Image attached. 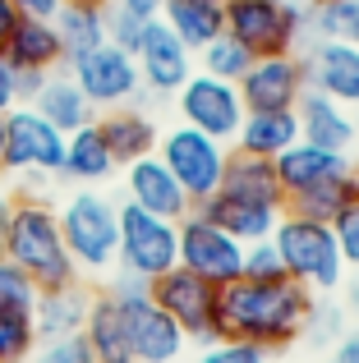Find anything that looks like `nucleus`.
Wrapping results in <instances>:
<instances>
[{"mask_svg": "<svg viewBox=\"0 0 359 363\" xmlns=\"http://www.w3.org/2000/svg\"><path fill=\"white\" fill-rule=\"evenodd\" d=\"M235 143H240L235 152L277 161L290 143H299V116H295V106H286V111H244L240 129H235Z\"/></svg>", "mask_w": 359, "mask_h": 363, "instance_id": "obj_24", "label": "nucleus"}, {"mask_svg": "<svg viewBox=\"0 0 359 363\" xmlns=\"http://www.w3.org/2000/svg\"><path fill=\"white\" fill-rule=\"evenodd\" d=\"M37 350L33 313L23 308H0V363H18Z\"/></svg>", "mask_w": 359, "mask_h": 363, "instance_id": "obj_32", "label": "nucleus"}, {"mask_svg": "<svg viewBox=\"0 0 359 363\" xmlns=\"http://www.w3.org/2000/svg\"><path fill=\"white\" fill-rule=\"evenodd\" d=\"M355 133H359V116H355Z\"/></svg>", "mask_w": 359, "mask_h": 363, "instance_id": "obj_53", "label": "nucleus"}, {"mask_svg": "<svg viewBox=\"0 0 359 363\" xmlns=\"http://www.w3.org/2000/svg\"><path fill=\"white\" fill-rule=\"evenodd\" d=\"M157 157H162V166L180 179V189L189 194V203H203L207 194L221 189L226 157H231V152H226L221 138H207V133L180 124V129L157 138Z\"/></svg>", "mask_w": 359, "mask_h": 363, "instance_id": "obj_8", "label": "nucleus"}, {"mask_svg": "<svg viewBox=\"0 0 359 363\" xmlns=\"http://www.w3.org/2000/svg\"><path fill=\"white\" fill-rule=\"evenodd\" d=\"M18 363H28V359H18Z\"/></svg>", "mask_w": 359, "mask_h": 363, "instance_id": "obj_55", "label": "nucleus"}, {"mask_svg": "<svg viewBox=\"0 0 359 363\" xmlns=\"http://www.w3.org/2000/svg\"><path fill=\"white\" fill-rule=\"evenodd\" d=\"M309 308H314V290L299 281H240L221 285L216 294V327L221 340H249L258 350H286L304 336Z\"/></svg>", "mask_w": 359, "mask_h": 363, "instance_id": "obj_1", "label": "nucleus"}, {"mask_svg": "<svg viewBox=\"0 0 359 363\" xmlns=\"http://www.w3.org/2000/svg\"><path fill=\"white\" fill-rule=\"evenodd\" d=\"M55 33H60V46H65V60L92 51V46L106 42V9H92V5H60L51 14Z\"/></svg>", "mask_w": 359, "mask_h": 363, "instance_id": "obj_31", "label": "nucleus"}, {"mask_svg": "<svg viewBox=\"0 0 359 363\" xmlns=\"http://www.w3.org/2000/svg\"><path fill=\"white\" fill-rule=\"evenodd\" d=\"M295 116H299V138L314 143V147H327V152H346L350 157V143L359 138L355 133V116L332 101L327 92L318 88H304L295 101Z\"/></svg>", "mask_w": 359, "mask_h": 363, "instance_id": "obj_19", "label": "nucleus"}, {"mask_svg": "<svg viewBox=\"0 0 359 363\" xmlns=\"http://www.w3.org/2000/svg\"><path fill=\"white\" fill-rule=\"evenodd\" d=\"M0 253H5L9 262L23 267V272L37 281V290H55V285L79 281V267H74L70 248H65L55 207L46 203L42 194H18L14 203H9Z\"/></svg>", "mask_w": 359, "mask_h": 363, "instance_id": "obj_2", "label": "nucleus"}, {"mask_svg": "<svg viewBox=\"0 0 359 363\" xmlns=\"http://www.w3.org/2000/svg\"><path fill=\"white\" fill-rule=\"evenodd\" d=\"M14 106H18V92H14V65L0 55V120H5Z\"/></svg>", "mask_w": 359, "mask_h": 363, "instance_id": "obj_43", "label": "nucleus"}, {"mask_svg": "<svg viewBox=\"0 0 359 363\" xmlns=\"http://www.w3.org/2000/svg\"><path fill=\"white\" fill-rule=\"evenodd\" d=\"M42 83H46V74L42 69H14V92H18V106H28V101L42 92Z\"/></svg>", "mask_w": 359, "mask_h": 363, "instance_id": "obj_42", "label": "nucleus"}, {"mask_svg": "<svg viewBox=\"0 0 359 363\" xmlns=\"http://www.w3.org/2000/svg\"><path fill=\"white\" fill-rule=\"evenodd\" d=\"M65 248H70L79 272H111L116 267V244H120V207L106 194H97L92 184H83L79 194H70L55 207Z\"/></svg>", "mask_w": 359, "mask_h": 363, "instance_id": "obj_3", "label": "nucleus"}, {"mask_svg": "<svg viewBox=\"0 0 359 363\" xmlns=\"http://www.w3.org/2000/svg\"><path fill=\"white\" fill-rule=\"evenodd\" d=\"M92 308V290L83 281L55 285V290H42L33 303V327L37 340H60V336H79L83 322H88Z\"/></svg>", "mask_w": 359, "mask_h": 363, "instance_id": "obj_21", "label": "nucleus"}, {"mask_svg": "<svg viewBox=\"0 0 359 363\" xmlns=\"http://www.w3.org/2000/svg\"><path fill=\"white\" fill-rule=\"evenodd\" d=\"M116 157H111L106 138H101L97 120H88L83 129L65 133V161H60V179H74V184H101V179L116 175Z\"/></svg>", "mask_w": 359, "mask_h": 363, "instance_id": "obj_25", "label": "nucleus"}, {"mask_svg": "<svg viewBox=\"0 0 359 363\" xmlns=\"http://www.w3.org/2000/svg\"><path fill=\"white\" fill-rule=\"evenodd\" d=\"M37 281L23 272L18 262H9L5 253H0V308H23V313H33V303H37Z\"/></svg>", "mask_w": 359, "mask_h": 363, "instance_id": "obj_34", "label": "nucleus"}, {"mask_svg": "<svg viewBox=\"0 0 359 363\" xmlns=\"http://www.w3.org/2000/svg\"><path fill=\"white\" fill-rule=\"evenodd\" d=\"M9 203H14V198L0 189V235H5V221H9Z\"/></svg>", "mask_w": 359, "mask_h": 363, "instance_id": "obj_48", "label": "nucleus"}, {"mask_svg": "<svg viewBox=\"0 0 359 363\" xmlns=\"http://www.w3.org/2000/svg\"><path fill=\"white\" fill-rule=\"evenodd\" d=\"M111 5L129 9V14H138V18H162V5H166V0H111Z\"/></svg>", "mask_w": 359, "mask_h": 363, "instance_id": "obj_45", "label": "nucleus"}, {"mask_svg": "<svg viewBox=\"0 0 359 363\" xmlns=\"http://www.w3.org/2000/svg\"><path fill=\"white\" fill-rule=\"evenodd\" d=\"M79 336H83V345L92 350V363H138L134 350H129L125 318H120V308H116L111 294H92L88 322H83Z\"/></svg>", "mask_w": 359, "mask_h": 363, "instance_id": "obj_27", "label": "nucleus"}, {"mask_svg": "<svg viewBox=\"0 0 359 363\" xmlns=\"http://www.w3.org/2000/svg\"><path fill=\"white\" fill-rule=\"evenodd\" d=\"M175 230H180V267H189L194 276L212 285H231L244 276V244L231 240L221 225L203 221L194 207H189V216L175 221Z\"/></svg>", "mask_w": 359, "mask_h": 363, "instance_id": "obj_11", "label": "nucleus"}, {"mask_svg": "<svg viewBox=\"0 0 359 363\" xmlns=\"http://www.w3.org/2000/svg\"><path fill=\"white\" fill-rule=\"evenodd\" d=\"M244 276L249 281H286V262H281L277 244L272 240L244 244Z\"/></svg>", "mask_w": 359, "mask_h": 363, "instance_id": "obj_36", "label": "nucleus"}, {"mask_svg": "<svg viewBox=\"0 0 359 363\" xmlns=\"http://www.w3.org/2000/svg\"><path fill=\"white\" fill-rule=\"evenodd\" d=\"M332 359H336V363H359V327H355V331H341Z\"/></svg>", "mask_w": 359, "mask_h": 363, "instance_id": "obj_44", "label": "nucleus"}, {"mask_svg": "<svg viewBox=\"0 0 359 363\" xmlns=\"http://www.w3.org/2000/svg\"><path fill=\"white\" fill-rule=\"evenodd\" d=\"M120 318H125L129 331V350H134L138 363H175L184 354L189 336L180 331V322H171L162 308L153 303V294H129V299H116Z\"/></svg>", "mask_w": 359, "mask_h": 363, "instance_id": "obj_13", "label": "nucleus"}, {"mask_svg": "<svg viewBox=\"0 0 359 363\" xmlns=\"http://www.w3.org/2000/svg\"><path fill=\"white\" fill-rule=\"evenodd\" d=\"M175 262H180V230H175V221L153 216V212H143V207H134V203L120 207L116 267H125V272L153 281V276L171 272Z\"/></svg>", "mask_w": 359, "mask_h": 363, "instance_id": "obj_9", "label": "nucleus"}, {"mask_svg": "<svg viewBox=\"0 0 359 363\" xmlns=\"http://www.w3.org/2000/svg\"><path fill=\"white\" fill-rule=\"evenodd\" d=\"M332 230H336V244H341V257L350 267H359V203H350L341 216H336Z\"/></svg>", "mask_w": 359, "mask_h": 363, "instance_id": "obj_40", "label": "nucleus"}, {"mask_svg": "<svg viewBox=\"0 0 359 363\" xmlns=\"http://www.w3.org/2000/svg\"><path fill=\"white\" fill-rule=\"evenodd\" d=\"M138 60V79H143V92H157V97H171V92L184 88V79L194 74V51L166 28V18H148L143 42L134 51Z\"/></svg>", "mask_w": 359, "mask_h": 363, "instance_id": "obj_14", "label": "nucleus"}, {"mask_svg": "<svg viewBox=\"0 0 359 363\" xmlns=\"http://www.w3.org/2000/svg\"><path fill=\"white\" fill-rule=\"evenodd\" d=\"M341 331H346V313L336 308V303H327V299H314L309 322H304V336L314 340V345H336Z\"/></svg>", "mask_w": 359, "mask_h": 363, "instance_id": "obj_35", "label": "nucleus"}, {"mask_svg": "<svg viewBox=\"0 0 359 363\" xmlns=\"http://www.w3.org/2000/svg\"><path fill=\"white\" fill-rule=\"evenodd\" d=\"M0 55H5L14 69H65V46H60V33H55L51 18H33V14H18L14 33H9V42L0 46Z\"/></svg>", "mask_w": 359, "mask_h": 363, "instance_id": "obj_22", "label": "nucleus"}, {"mask_svg": "<svg viewBox=\"0 0 359 363\" xmlns=\"http://www.w3.org/2000/svg\"><path fill=\"white\" fill-rule=\"evenodd\" d=\"M101 294H111V299H129V294H148V281L143 276H134V272H125V267H120L116 276H111L106 281V290Z\"/></svg>", "mask_w": 359, "mask_h": 363, "instance_id": "obj_41", "label": "nucleus"}, {"mask_svg": "<svg viewBox=\"0 0 359 363\" xmlns=\"http://www.w3.org/2000/svg\"><path fill=\"white\" fill-rule=\"evenodd\" d=\"M14 23H18V9H14V0H0V46L9 42V33H14Z\"/></svg>", "mask_w": 359, "mask_h": 363, "instance_id": "obj_47", "label": "nucleus"}, {"mask_svg": "<svg viewBox=\"0 0 359 363\" xmlns=\"http://www.w3.org/2000/svg\"><path fill=\"white\" fill-rule=\"evenodd\" d=\"M323 363H336V359H323Z\"/></svg>", "mask_w": 359, "mask_h": 363, "instance_id": "obj_54", "label": "nucleus"}, {"mask_svg": "<svg viewBox=\"0 0 359 363\" xmlns=\"http://www.w3.org/2000/svg\"><path fill=\"white\" fill-rule=\"evenodd\" d=\"M97 129H101V138H106L116 166H129V161H138V157H153L157 138H162L153 116H148L143 106H111V111H101Z\"/></svg>", "mask_w": 359, "mask_h": 363, "instance_id": "obj_23", "label": "nucleus"}, {"mask_svg": "<svg viewBox=\"0 0 359 363\" xmlns=\"http://www.w3.org/2000/svg\"><path fill=\"white\" fill-rule=\"evenodd\" d=\"M180 116H184L189 129L226 143V138H235V129L244 120L240 88L226 79H212V74H189L184 88H180Z\"/></svg>", "mask_w": 359, "mask_h": 363, "instance_id": "obj_12", "label": "nucleus"}, {"mask_svg": "<svg viewBox=\"0 0 359 363\" xmlns=\"http://www.w3.org/2000/svg\"><path fill=\"white\" fill-rule=\"evenodd\" d=\"M162 18H166V28H171V33L194 55L203 51L207 42H216V37L226 33V9H221V0H166V5H162Z\"/></svg>", "mask_w": 359, "mask_h": 363, "instance_id": "obj_29", "label": "nucleus"}, {"mask_svg": "<svg viewBox=\"0 0 359 363\" xmlns=\"http://www.w3.org/2000/svg\"><path fill=\"white\" fill-rule=\"evenodd\" d=\"M194 212L203 216V221L221 225V230L231 235V240H240V244L272 240V230H277V221H281V207L249 203V198H235V194H226V189H216V194H207L203 203H194Z\"/></svg>", "mask_w": 359, "mask_h": 363, "instance_id": "obj_18", "label": "nucleus"}, {"mask_svg": "<svg viewBox=\"0 0 359 363\" xmlns=\"http://www.w3.org/2000/svg\"><path fill=\"white\" fill-rule=\"evenodd\" d=\"M65 161V133L51 120H42L33 106H14L5 116V152L0 175L23 179V194H42L46 179H60Z\"/></svg>", "mask_w": 359, "mask_h": 363, "instance_id": "obj_5", "label": "nucleus"}, {"mask_svg": "<svg viewBox=\"0 0 359 363\" xmlns=\"http://www.w3.org/2000/svg\"><path fill=\"white\" fill-rule=\"evenodd\" d=\"M299 65H304V88L327 92L341 106L346 101L359 106V46L336 42V37L332 42H309Z\"/></svg>", "mask_w": 359, "mask_h": 363, "instance_id": "obj_16", "label": "nucleus"}, {"mask_svg": "<svg viewBox=\"0 0 359 363\" xmlns=\"http://www.w3.org/2000/svg\"><path fill=\"white\" fill-rule=\"evenodd\" d=\"M240 101L244 111H286L304 92V65L299 55H258L249 69L240 74Z\"/></svg>", "mask_w": 359, "mask_h": 363, "instance_id": "obj_15", "label": "nucleus"}, {"mask_svg": "<svg viewBox=\"0 0 359 363\" xmlns=\"http://www.w3.org/2000/svg\"><path fill=\"white\" fill-rule=\"evenodd\" d=\"M28 106H33L42 120H51L60 133H74V129H83L88 120H97V106H92V101L83 97L79 83H74L65 69H51V74H46L42 92H37V97L28 101Z\"/></svg>", "mask_w": 359, "mask_h": 363, "instance_id": "obj_26", "label": "nucleus"}, {"mask_svg": "<svg viewBox=\"0 0 359 363\" xmlns=\"http://www.w3.org/2000/svg\"><path fill=\"white\" fill-rule=\"evenodd\" d=\"M0 152H5V120H0Z\"/></svg>", "mask_w": 359, "mask_h": 363, "instance_id": "obj_51", "label": "nucleus"}, {"mask_svg": "<svg viewBox=\"0 0 359 363\" xmlns=\"http://www.w3.org/2000/svg\"><path fill=\"white\" fill-rule=\"evenodd\" d=\"M60 5H92V9H106L111 0H60Z\"/></svg>", "mask_w": 359, "mask_h": 363, "instance_id": "obj_49", "label": "nucleus"}, {"mask_svg": "<svg viewBox=\"0 0 359 363\" xmlns=\"http://www.w3.org/2000/svg\"><path fill=\"white\" fill-rule=\"evenodd\" d=\"M272 244H277L281 262H286V276H290V281H299L304 290L327 294V290L341 285L346 257H341V244H336V230L327 221L281 212L277 230H272Z\"/></svg>", "mask_w": 359, "mask_h": 363, "instance_id": "obj_4", "label": "nucleus"}, {"mask_svg": "<svg viewBox=\"0 0 359 363\" xmlns=\"http://www.w3.org/2000/svg\"><path fill=\"white\" fill-rule=\"evenodd\" d=\"M226 33L258 60L304 46V0H221Z\"/></svg>", "mask_w": 359, "mask_h": 363, "instance_id": "obj_6", "label": "nucleus"}, {"mask_svg": "<svg viewBox=\"0 0 359 363\" xmlns=\"http://www.w3.org/2000/svg\"><path fill=\"white\" fill-rule=\"evenodd\" d=\"M350 303H355V308H359V285H350Z\"/></svg>", "mask_w": 359, "mask_h": 363, "instance_id": "obj_50", "label": "nucleus"}, {"mask_svg": "<svg viewBox=\"0 0 359 363\" xmlns=\"http://www.w3.org/2000/svg\"><path fill=\"white\" fill-rule=\"evenodd\" d=\"M272 166H277L281 194L295 198V194H309V189H318V184H327V179L346 175V170H350V157H346V152L314 147V143L299 138V143H290V147L281 152Z\"/></svg>", "mask_w": 359, "mask_h": 363, "instance_id": "obj_20", "label": "nucleus"}, {"mask_svg": "<svg viewBox=\"0 0 359 363\" xmlns=\"http://www.w3.org/2000/svg\"><path fill=\"white\" fill-rule=\"evenodd\" d=\"M125 189H129V203L143 207V212L153 216H166V221H180V216H189V194L180 189V179L171 170L162 166V157H138L125 166Z\"/></svg>", "mask_w": 359, "mask_h": 363, "instance_id": "obj_17", "label": "nucleus"}, {"mask_svg": "<svg viewBox=\"0 0 359 363\" xmlns=\"http://www.w3.org/2000/svg\"><path fill=\"white\" fill-rule=\"evenodd\" d=\"M350 203H359V170H355V166L346 170V175L327 179V184L309 189V194L286 198V212H295V216H314V221H327V225H332Z\"/></svg>", "mask_w": 359, "mask_h": 363, "instance_id": "obj_30", "label": "nucleus"}, {"mask_svg": "<svg viewBox=\"0 0 359 363\" xmlns=\"http://www.w3.org/2000/svg\"><path fill=\"white\" fill-rule=\"evenodd\" d=\"M221 189L235 198H249V203H263V207H281L286 212V194H281V179H277V166L267 157H249V152H231L226 157V175H221Z\"/></svg>", "mask_w": 359, "mask_h": 363, "instance_id": "obj_28", "label": "nucleus"}, {"mask_svg": "<svg viewBox=\"0 0 359 363\" xmlns=\"http://www.w3.org/2000/svg\"><path fill=\"white\" fill-rule=\"evenodd\" d=\"M65 74L79 83V92L92 101L97 111H111V106H134V97L143 92V79H138V60L120 46L101 42L92 51L65 60Z\"/></svg>", "mask_w": 359, "mask_h": 363, "instance_id": "obj_10", "label": "nucleus"}, {"mask_svg": "<svg viewBox=\"0 0 359 363\" xmlns=\"http://www.w3.org/2000/svg\"><path fill=\"white\" fill-rule=\"evenodd\" d=\"M143 28H148V18L129 14V9H120V5H106V42L111 46H120V51L134 55L138 42H143Z\"/></svg>", "mask_w": 359, "mask_h": 363, "instance_id": "obj_37", "label": "nucleus"}, {"mask_svg": "<svg viewBox=\"0 0 359 363\" xmlns=\"http://www.w3.org/2000/svg\"><path fill=\"white\" fill-rule=\"evenodd\" d=\"M198 55H203V74H212V79H226V83H240V74L253 65V55L244 51V46L235 42L231 33H221L216 42H207Z\"/></svg>", "mask_w": 359, "mask_h": 363, "instance_id": "obj_33", "label": "nucleus"}, {"mask_svg": "<svg viewBox=\"0 0 359 363\" xmlns=\"http://www.w3.org/2000/svg\"><path fill=\"white\" fill-rule=\"evenodd\" d=\"M18 14H33V18H51L60 9V0H14Z\"/></svg>", "mask_w": 359, "mask_h": 363, "instance_id": "obj_46", "label": "nucleus"}, {"mask_svg": "<svg viewBox=\"0 0 359 363\" xmlns=\"http://www.w3.org/2000/svg\"><path fill=\"white\" fill-rule=\"evenodd\" d=\"M148 294H153V303L166 318L180 322V331H184L194 345L221 340V327H216V294H221V285L203 281V276H194L189 267L175 262L171 272L148 281Z\"/></svg>", "mask_w": 359, "mask_h": 363, "instance_id": "obj_7", "label": "nucleus"}, {"mask_svg": "<svg viewBox=\"0 0 359 363\" xmlns=\"http://www.w3.org/2000/svg\"><path fill=\"white\" fill-rule=\"evenodd\" d=\"M28 363H92V350L83 345V336H60V340H37V350Z\"/></svg>", "mask_w": 359, "mask_h": 363, "instance_id": "obj_39", "label": "nucleus"}, {"mask_svg": "<svg viewBox=\"0 0 359 363\" xmlns=\"http://www.w3.org/2000/svg\"><path fill=\"white\" fill-rule=\"evenodd\" d=\"M309 5H336V0H309Z\"/></svg>", "mask_w": 359, "mask_h": 363, "instance_id": "obj_52", "label": "nucleus"}, {"mask_svg": "<svg viewBox=\"0 0 359 363\" xmlns=\"http://www.w3.org/2000/svg\"><path fill=\"white\" fill-rule=\"evenodd\" d=\"M194 363H267V350L249 340H212V345H198Z\"/></svg>", "mask_w": 359, "mask_h": 363, "instance_id": "obj_38", "label": "nucleus"}]
</instances>
